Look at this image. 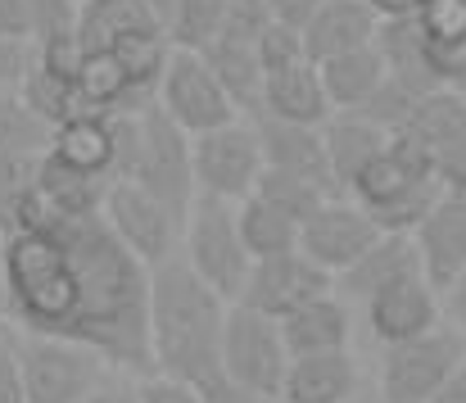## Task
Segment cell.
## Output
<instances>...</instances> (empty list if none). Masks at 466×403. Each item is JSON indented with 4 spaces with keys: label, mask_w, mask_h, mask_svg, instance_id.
Listing matches in <instances>:
<instances>
[{
    "label": "cell",
    "mask_w": 466,
    "mask_h": 403,
    "mask_svg": "<svg viewBox=\"0 0 466 403\" xmlns=\"http://www.w3.org/2000/svg\"><path fill=\"white\" fill-rule=\"evenodd\" d=\"M199 390V399L204 403H268L258 390H249V386H240L227 367L213 377V381H204V386H195Z\"/></svg>",
    "instance_id": "cell-41"
},
{
    "label": "cell",
    "mask_w": 466,
    "mask_h": 403,
    "mask_svg": "<svg viewBox=\"0 0 466 403\" xmlns=\"http://www.w3.org/2000/svg\"><path fill=\"white\" fill-rule=\"evenodd\" d=\"M150 5H155V14L163 18V27H167V14H172V5H177V0H150Z\"/></svg>",
    "instance_id": "cell-49"
},
{
    "label": "cell",
    "mask_w": 466,
    "mask_h": 403,
    "mask_svg": "<svg viewBox=\"0 0 466 403\" xmlns=\"http://www.w3.org/2000/svg\"><path fill=\"white\" fill-rule=\"evenodd\" d=\"M137 32H167L150 0H82V9H77V46H82V55L114 50L118 41H127Z\"/></svg>",
    "instance_id": "cell-24"
},
{
    "label": "cell",
    "mask_w": 466,
    "mask_h": 403,
    "mask_svg": "<svg viewBox=\"0 0 466 403\" xmlns=\"http://www.w3.org/2000/svg\"><path fill=\"white\" fill-rule=\"evenodd\" d=\"M281 336H286L290 358H309V354H339V349H349L353 313H349L344 294H339V290H330V294H317V299L304 304V308H295V313L281 322Z\"/></svg>",
    "instance_id": "cell-23"
},
{
    "label": "cell",
    "mask_w": 466,
    "mask_h": 403,
    "mask_svg": "<svg viewBox=\"0 0 466 403\" xmlns=\"http://www.w3.org/2000/svg\"><path fill=\"white\" fill-rule=\"evenodd\" d=\"M321 82H326V96L339 109H362L376 87L390 78V64L380 55V46H367V50H349V55H335V59H321Z\"/></svg>",
    "instance_id": "cell-26"
},
{
    "label": "cell",
    "mask_w": 466,
    "mask_h": 403,
    "mask_svg": "<svg viewBox=\"0 0 466 403\" xmlns=\"http://www.w3.org/2000/svg\"><path fill=\"white\" fill-rule=\"evenodd\" d=\"M190 150H195V186L199 195H213V200H227V204H240L254 195L258 177H263V140L258 128L249 123H227L218 132L190 136Z\"/></svg>",
    "instance_id": "cell-10"
},
{
    "label": "cell",
    "mask_w": 466,
    "mask_h": 403,
    "mask_svg": "<svg viewBox=\"0 0 466 403\" xmlns=\"http://www.w3.org/2000/svg\"><path fill=\"white\" fill-rule=\"evenodd\" d=\"M304 59H309L304 32H295V27H286V23L272 18L263 27V36H258V64H263V73H281V68H295Z\"/></svg>",
    "instance_id": "cell-35"
},
{
    "label": "cell",
    "mask_w": 466,
    "mask_h": 403,
    "mask_svg": "<svg viewBox=\"0 0 466 403\" xmlns=\"http://www.w3.org/2000/svg\"><path fill=\"white\" fill-rule=\"evenodd\" d=\"M254 128H258V140H263V163H268V168L290 172V177H304V181H317L326 195H335L321 128L281 123V119H268V114H258V119H254Z\"/></svg>",
    "instance_id": "cell-18"
},
{
    "label": "cell",
    "mask_w": 466,
    "mask_h": 403,
    "mask_svg": "<svg viewBox=\"0 0 466 403\" xmlns=\"http://www.w3.org/2000/svg\"><path fill=\"white\" fill-rule=\"evenodd\" d=\"M399 132H408L417 145H426L431 154H440L444 145H453V140L466 136V100L453 87H440V91H431V96L417 100V109L408 114V123Z\"/></svg>",
    "instance_id": "cell-29"
},
{
    "label": "cell",
    "mask_w": 466,
    "mask_h": 403,
    "mask_svg": "<svg viewBox=\"0 0 466 403\" xmlns=\"http://www.w3.org/2000/svg\"><path fill=\"white\" fill-rule=\"evenodd\" d=\"M431 403H466V363L444 381V386H440V395H435Z\"/></svg>",
    "instance_id": "cell-47"
},
{
    "label": "cell",
    "mask_w": 466,
    "mask_h": 403,
    "mask_svg": "<svg viewBox=\"0 0 466 403\" xmlns=\"http://www.w3.org/2000/svg\"><path fill=\"white\" fill-rule=\"evenodd\" d=\"M380 18H403V14H417V0H367Z\"/></svg>",
    "instance_id": "cell-48"
},
{
    "label": "cell",
    "mask_w": 466,
    "mask_h": 403,
    "mask_svg": "<svg viewBox=\"0 0 466 403\" xmlns=\"http://www.w3.org/2000/svg\"><path fill=\"white\" fill-rule=\"evenodd\" d=\"M376 46H380L390 73L403 87H412L417 96H431V91L449 87V73H444V64H440V55H435V46H431V36H426V27H421L417 14L385 18Z\"/></svg>",
    "instance_id": "cell-17"
},
{
    "label": "cell",
    "mask_w": 466,
    "mask_h": 403,
    "mask_svg": "<svg viewBox=\"0 0 466 403\" xmlns=\"http://www.w3.org/2000/svg\"><path fill=\"white\" fill-rule=\"evenodd\" d=\"M330 290H335V276L317 268L304 250H290V254H277V259H258L236 304L286 322L295 308H304L317 294H330Z\"/></svg>",
    "instance_id": "cell-13"
},
{
    "label": "cell",
    "mask_w": 466,
    "mask_h": 403,
    "mask_svg": "<svg viewBox=\"0 0 466 403\" xmlns=\"http://www.w3.org/2000/svg\"><path fill=\"white\" fill-rule=\"evenodd\" d=\"M105 222L114 227V236L146 268H158V264H167V259L181 254L186 222L163 200H155L146 186H137V181H114V191L105 200Z\"/></svg>",
    "instance_id": "cell-11"
},
{
    "label": "cell",
    "mask_w": 466,
    "mask_h": 403,
    "mask_svg": "<svg viewBox=\"0 0 466 403\" xmlns=\"http://www.w3.org/2000/svg\"><path fill=\"white\" fill-rule=\"evenodd\" d=\"M254 195L258 200H268L272 209H281L286 218H295L299 227L309 222L312 213L330 200L317 181H304V177H290V172H277V168H263V177H258V186H254Z\"/></svg>",
    "instance_id": "cell-33"
},
{
    "label": "cell",
    "mask_w": 466,
    "mask_h": 403,
    "mask_svg": "<svg viewBox=\"0 0 466 403\" xmlns=\"http://www.w3.org/2000/svg\"><path fill=\"white\" fill-rule=\"evenodd\" d=\"M421 250L426 281L444 294L458 276L466 272V195H440V204L426 213V222L412 232Z\"/></svg>",
    "instance_id": "cell-15"
},
{
    "label": "cell",
    "mask_w": 466,
    "mask_h": 403,
    "mask_svg": "<svg viewBox=\"0 0 466 403\" xmlns=\"http://www.w3.org/2000/svg\"><path fill=\"white\" fill-rule=\"evenodd\" d=\"M380 14L367 5V0H326L321 14L312 18V27L304 32V46H309V59H335V55H349V50H367L376 46L380 36Z\"/></svg>",
    "instance_id": "cell-22"
},
{
    "label": "cell",
    "mask_w": 466,
    "mask_h": 403,
    "mask_svg": "<svg viewBox=\"0 0 466 403\" xmlns=\"http://www.w3.org/2000/svg\"><path fill=\"white\" fill-rule=\"evenodd\" d=\"M32 177H36V159H23V154L0 150V204L14 200L23 186H32Z\"/></svg>",
    "instance_id": "cell-43"
},
{
    "label": "cell",
    "mask_w": 466,
    "mask_h": 403,
    "mask_svg": "<svg viewBox=\"0 0 466 403\" xmlns=\"http://www.w3.org/2000/svg\"><path fill=\"white\" fill-rule=\"evenodd\" d=\"M236 218H240V236H245L254 264L299 250V232H304V227H299L295 218H286L281 209H272L268 200H258V195L240 200V204H236Z\"/></svg>",
    "instance_id": "cell-30"
},
{
    "label": "cell",
    "mask_w": 466,
    "mask_h": 403,
    "mask_svg": "<svg viewBox=\"0 0 466 403\" xmlns=\"http://www.w3.org/2000/svg\"><path fill=\"white\" fill-rule=\"evenodd\" d=\"M222 367L240 386H249L268 403H277L286 372H290V349H286L281 322L268 313H254L245 304H231L227 331H222Z\"/></svg>",
    "instance_id": "cell-9"
},
{
    "label": "cell",
    "mask_w": 466,
    "mask_h": 403,
    "mask_svg": "<svg viewBox=\"0 0 466 403\" xmlns=\"http://www.w3.org/2000/svg\"><path fill=\"white\" fill-rule=\"evenodd\" d=\"M181 259L222 299H231V304L240 299V290L254 272V254H249V245L240 236V218L227 200H213V195L195 200L186 232H181Z\"/></svg>",
    "instance_id": "cell-5"
},
{
    "label": "cell",
    "mask_w": 466,
    "mask_h": 403,
    "mask_svg": "<svg viewBox=\"0 0 466 403\" xmlns=\"http://www.w3.org/2000/svg\"><path fill=\"white\" fill-rule=\"evenodd\" d=\"M82 403H141V390L132 381H123V377H109L105 386H96Z\"/></svg>",
    "instance_id": "cell-45"
},
{
    "label": "cell",
    "mask_w": 466,
    "mask_h": 403,
    "mask_svg": "<svg viewBox=\"0 0 466 403\" xmlns=\"http://www.w3.org/2000/svg\"><path fill=\"white\" fill-rule=\"evenodd\" d=\"M14 354H18L23 386H27V403H82L114 372L105 354L77 340H59V336L14 331Z\"/></svg>",
    "instance_id": "cell-4"
},
{
    "label": "cell",
    "mask_w": 466,
    "mask_h": 403,
    "mask_svg": "<svg viewBox=\"0 0 466 403\" xmlns=\"http://www.w3.org/2000/svg\"><path fill=\"white\" fill-rule=\"evenodd\" d=\"M127 181L146 186L181 222L190 218V209H195V200H199L190 132L177 128L158 105H150V109L137 119V159H132V177H127Z\"/></svg>",
    "instance_id": "cell-6"
},
{
    "label": "cell",
    "mask_w": 466,
    "mask_h": 403,
    "mask_svg": "<svg viewBox=\"0 0 466 403\" xmlns=\"http://www.w3.org/2000/svg\"><path fill=\"white\" fill-rule=\"evenodd\" d=\"M231 0H177L167 14V41L177 50H208L213 36L222 32Z\"/></svg>",
    "instance_id": "cell-32"
},
{
    "label": "cell",
    "mask_w": 466,
    "mask_h": 403,
    "mask_svg": "<svg viewBox=\"0 0 466 403\" xmlns=\"http://www.w3.org/2000/svg\"><path fill=\"white\" fill-rule=\"evenodd\" d=\"M155 105L190 136L218 132V128H227V123L240 119V109L227 96V87L218 82L208 55L204 50H177V46H172V59L163 68Z\"/></svg>",
    "instance_id": "cell-8"
},
{
    "label": "cell",
    "mask_w": 466,
    "mask_h": 403,
    "mask_svg": "<svg viewBox=\"0 0 466 403\" xmlns=\"http://www.w3.org/2000/svg\"><path fill=\"white\" fill-rule=\"evenodd\" d=\"M0 36L36 46V27H32V5L27 0H0Z\"/></svg>",
    "instance_id": "cell-42"
},
{
    "label": "cell",
    "mask_w": 466,
    "mask_h": 403,
    "mask_svg": "<svg viewBox=\"0 0 466 403\" xmlns=\"http://www.w3.org/2000/svg\"><path fill=\"white\" fill-rule=\"evenodd\" d=\"M0 317L27 336L77 340L114 372H155L150 272L100 218L50 209L36 186L0 204Z\"/></svg>",
    "instance_id": "cell-1"
},
{
    "label": "cell",
    "mask_w": 466,
    "mask_h": 403,
    "mask_svg": "<svg viewBox=\"0 0 466 403\" xmlns=\"http://www.w3.org/2000/svg\"><path fill=\"white\" fill-rule=\"evenodd\" d=\"M435 177L449 195H466V136L435 154Z\"/></svg>",
    "instance_id": "cell-39"
},
{
    "label": "cell",
    "mask_w": 466,
    "mask_h": 403,
    "mask_svg": "<svg viewBox=\"0 0 466 403\" xmlns=\"http://www.w3.org/2000/svg\"><path fill=\"white\" fill-rule=\"evenodd\" d=\"M362 317L380 345H403L444 322V294L426 276H412V281H399V285L371 294L362 304Z\"/></svg>",
    "instance_id": "cell-14"
},
{
    "label": "cell",
    "mask_w": 466,
    "mask_h": 403,
    "mask_svg": "<svg viewBox=\"0 0 466 403\" xmlns=\"http://www.w3.org/2000/svg\"><path fill=\"white\" fill-rule=\"evenodd\" d=\"M444 186L435 177V154L417 145L408 132H390V145L367 163V172L353 181L349 200H358L380 232L412 236L426 213L440 204Z\"/></svg>",
    "instance_id": "cell-3"
},
{
    "label": "cell",
    "mask_w": 466,
    "mask_h": 403,
    "mask_svg": "<svg viewBox=\"0 0 466 403\" xmlns=\"http://www.w3.org/2000/svg\"><path fill=\"white\" fill-rule=\"evenodd\" d=\"M32 5V27H36V46L73 36L77 32V0H27Z\"/></svg>",
    "instance_id": "cell-36"
},
{
    "label": "cell",
    "mask_w": 466,
    "mask_h": 403,
    "mask_svg": "<svg viewBox=\"0 0 466 403\" xmlns=\"http://www.w3.org/2000/svg\"><path fill=\"white\" fill-rule=\"evenodd\" d=\"M0 336H5V326H0Z\"/></svg>",
    "instance_id": "cell-51"
},
{
    "label": "cell",
    "mask_w": 466,
    "mask_h": 403,
    "mask_svg": "<svg viewBox=\"0 0 466 403\" xmlns=\"http://www.w3.org/2000/svg\"><path fill=\"white\" fill-rule=\"evenodd\" d=\"M444 317L466 336V272L444 290Z\"/></svg>",
    "instance_id": "cell-46"
},
{
    "label": "cell",
    "mask_w": 466,
    "mask_h": 403,
    "mask_svg": "<svg viewBox=\"0 0 466 403\" xmlns=\"http://www.w3.org/2000/svg\"><path fill=\"white\" fill-rule=\"evenodd\" d=\"M32 55H36L32 46L0 36V91H18V82H23L27 68H32Z\"/></svg>",
    "instance_id": "cell-40"
},
{
    "label": "cell",
    "mask_w": 466,
    "mask_h": 403,
    "mask_svg": "<svg viewBox=\"0 0 466 403\" xmlns=\"http://www.w3.org/2000/svg\"><path fill=\"white\" fill-rule=\"evenodd\" d=\"M32 186H36V195H41L50 209H59V213H68V218H100V213H105V200H109V191H114V177L86 172V168L59 159L55 150H46V154L36 159Z\"/></svg>",
    "instance_id": "cell-19"
},
{
    "label": "cell",
    "mask_w": 466,
    "mask_h": 403,
    "mask_svg": "<svg viewBox=\"0 0 466 403\" xmlns=\"http://www.w3.org/2000/svg\"><path fill=\"white\" fill-rule=\"evenodd\" d=\"M453 91H458V96H462V100H466V64H462V68H458V78H453Z\"/></svg>",
    "instance_id": "cell-50"
},
{
    "label": "cell",
    "mask_w": 466,
    "mask_h": 403,
    "mask_svg": "<svg viewBox=\"0 0 466 403\" xmlns=\"http://www.w3.org/2000/svg\"><path fill=\"white\" fill-rule=\"evenodd\" d=\"M204 55H208L218 82L227 87V96L236 100V109L258 119V109H263V82H268V73L258 64V46L254 41H236V36H218Z\"/></svg>",
    "instance_id": "cell-27"
},
{
    "label": "cell",
    "mask_w": 466,
    "mask_h": 403,
    "mask_svg": "<svg viewBox=\"0 0 466 403\" xmlns=\"http://www.w3.org/2000/svg\"><path fill=\"white\" fill-rule=\"evenodd\" d=\"M137 390H141V403H204L190 381H177V377H163V372L146 377Z\"/></svg>",
    "instance_id": "cell-37"
},
{
    "label": "cell",
    "mask_w": 466,
    "mask_h": 403,
    "mask_svg": "<svg viewBox=\"0 0 466 403\" xmlns=\"http://www.w3.org/2000/svg\"><path fill=\"white\" fill-rule=\"evenodd\" d=\"M353 390H358V363L349 349L309 354V358H290L277 403H349Z\"/></svg>",
    "instance_id": "cell-25"
},
{
    "label": "cell",
    "mask_w": 466,
    "mask_h": 403,
    "mask_svg": "<svg viewBox=\"0 0 466 403\" xmlns=\"http://www.w3.org/2000/svg\"><path fill=\"white\" fill-rule=\"evenodd\" d=\"M77 5H82V0H77Z\"/></svg>",
    "instance_id": "cell-52"
},
{
    "label": "cell",
    "mask_w": 466,
    "mask_h": 403,
    "mask_svg": "<svg viewBox=\"0 0 466 403\" xmlns=\"http://www.w3.org/2000/svg\"><path fill=\"white\" fill-rule=\"evenodd\" d=\"M18 96H23V100H27L50 128H59V123L77 119V114H96V109L82 105L77 78H73V73H59V68H50V64H41L36 55H32L27 78L18 82Z\"/></svg>",
    "instance_id": "cell-28"
},
{
    "label": "cell",
    "mask_w": 466,
    "mask_h": 403,
    "mask_svg": "<svg viewBox=\"0 0 466 403\" xmlns=\"http://www.w3.org/2000/svg\"><path fill=\"white\" fill-rule=\"evenodd\" d=\"M466 363V336L453 322H440L435 331L385 345L380 358V399L385 403H431L440 386Z\"/></svg>",
    "instance_id": "cell-7"
},
{
    "label": "cell",
    "mask_w": 466,
    "mask_h": 403,
    "mask_svg": "<svg viewBox=\"0 0 466 403\" xmlns=\"http://www.w3.org/2000/svg\"><path fill=\"white\" fill-rule=\"evenodd\" d=\"M417 100H421V96H417L412 87H403V82L390 73V78L376 87V96H371L362 109H353V114H367V119H371V123H380L385 132H399V128L408 123V114L417 109Z\"/></svg>",
    "instance_id": "cell-34"
},
{
    "label": "cell",
    "mask_w": 466,
    "mask_h": 403,
    "mask_svg": "<svg viewBox=\"0 0 466 403\" xmlns=\"http://www.w3.org/2000/svg\"><path fill=\"white\" fill-rule=\"evenodd\" d=\"M412 276H426L417 241L412 236H399V232H380L376 245L353 268L335 276V290L344 299H353V304H367L371 294H380V290H390L399 281H412Z\"/></svg>",
    "instance_id": "cell-16"
},
{
    "label": "cell",
    "mask_w": 466,
    "mask_h": 403,
    "mask_svg": "<svg viewBox=\"0 0 466 403\" xmlns=\"http://www.w3.org/2000/svg\"><path fill=\"white\" fill-rule=\"evenodd\" d=\"M326 159H330V186L335 195H349L353 181L367 172V163L390 145V132L380 123H371L367 114H353V109H339L326 128Z\"/></svg>",
    "instance_id": "cell-21"
},
{
    "label": "cell",
    "mask_w": 466,
    "mask_h": 403,
    "mask_svg": "<svg viewBox=\"0 0 466 403\" xmlns=\"http://www.w3.org/2000/svg\"><path fill=\"white\" fill-rule=\"evenodd\" d=\"M268 119H281V123H304V128H326L335 119V105L326 96V82H321V68L304 59L295 68H281V73H268L263 82V109Z\"/></svg>",
    "instance_id": "cell-20"
},
{
    "label": "cell",
    "mask_w": 466,
    "mask_h": 403,
    "mask_svg": "<svg viewBox=\"0 0 466 403\" xmlns=\"http://www.w3.org/2000/svg\"><path fill=\"white\" fill-rule=\"evenodd\" d=\"M376 236H380V227H376V218H371L358 200L330 195L309 222H304L299 250L309 254L317 268H326L330 276H339V272H349L371 245H376Z\"/></svg>",
    "instance_id": "cell-12"
},
{
    "label": "cell",
    "mask_w": 466,
    "mask_h": 403,
    "mask_svg": "<svg viewBox=\"0 0 466 403\" xmlns=\"http://www.w3.org/2000/svg\"><path fill=\"white\" fill-rule=\"evenodd\" d=\"M0 403H27V386L18 372V354H14V331L5 326L0 336Z\"/></svg>",
    "instance_id": "cell-38"
},
{
    "label": "cell",
    "mask_w": 466,
    "mask_h": 403,
    "mask_svg": "<svg viewBox=\"0 0 466 403\" xmlns=\"http://www.w3.org/2000/svg\"><path fill=\"white\" fill-rule=\"evenodd\" d=\"M55 140V128L18 96V91H0V150L23 154V159H41Z\"/></svg>",
    "instance_id": "cell-31"
},
{
    "label": "cell",
    "mask_w": 466,
    "mask_h": 403,
    "mask_svg": "<svg viewBox=\"0 0 466 403\" xmlns=\"http://www.w3.org/2000/svg\"><path fill=\"white\" fill-rule=\"evenodd\" d=\"M231 299L177 254L150 272V349L155 372L204 386L222 372V331Z\"/></svg>",
    "instance_id": "cell-2"
},
{
    "label": "cell",
    "mask_w": 466,
    "mask_h": 403,
    "mask_svg": "<svg viewBox=\"0 0 466 403\" xmlns=\"http://www.w3.org/2000/svg\"><path fill=\"white\" fill-rule=\"evenodd\" d=\"M321 5H326V0H268L272 18L286 23V27H295V32H309L312 18L321 14Z\"/></svg>",
    "instance_id": "cell-44"
}]
</instances>
